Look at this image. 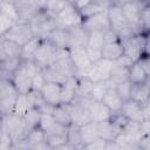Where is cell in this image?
Returning <instances> with one entry per match:
<instances>
[{
    "instance_id": "52",
    "label": "cell",
    "mask_w": 150,
    "mask_h": 150,
    "mask_svg": "<svg viewBox=\"0 0 150 150\" xmlns=\"http://www.w3.org/2000/svg\"><path fill=\"white\" fill-rule=\"evenodd\" d=\"M141 150H150V136H144L139 142Z\"/></svg>"
},
{
    "instance_id": "14",
    "label": "cell",
    "mask_w": 150,
    "mask_h": 150,
    "mask_svg": "<svg viewBox=\"0 0 150 150\" xmlns=\"http://www.w3.org/2000/svg\"><path fill=\"white\" fill-rule=\"evenodd\" d=\"M67 138H68V127H64L57 122L49 130L46 131V143L52 149L66 144Z\"/></svg>"
},
{
    "instance_id": "11",
    "label": "cell",
    "mask_w": 150,
    "mask_h": 150,
    "mask_svg": "<svg viewBox=\"0 0 150 150\" xmlns=\"http://www.w3.org/2000/svg\"><path fill=\"white\" fill-rule=\"evenodd\" d=\"M107 14H108V19H109L111 29H114L117 33V35L122 29H124L125 27L129 26L125 16L123 14L120 1H112L111 6L107 11Z\"/></svg>"
},
{
    "instance_id": "55",
    "label": "cell",
    "mask_w": 150,
    "mask_h": 150,
    "mask_svg": "<svg viewBox=\"0 0 150 150\" xmlns=\"http://www.w3.org/2000/svg\"><path fill=\"white\" fill-rule=\"evenodd\" d=\"M53 150H75V149H74V148H71L68 143H66V144H62V145H60V146L54 148Z\"/></svg>"
},
{
    "instance_id": "48",
    "label": "cell",
    "mask_w": 150,
    "mask_h": 150,
    "mask_svg": "<svg viewBox=\"0 0 150 150\" xmlns=\"http://www.w3.org/2000/svg\"><path fill=\"white\" fill-rule=\"evenodd\" d=\"M107 143H108V142H107L105 139H103V138H97L96 141H94V142H91L90 144L86 145L83 149H84V150H104Z\"/></svg>"
},
{
    "instance_id": "17",
    "label": "cell",
    "mask_w": 150,
    "mask_h": 150,
    "mask_svg": "<svg viewBox=\"0 0 150 150\" xmlns=\"http://www.w3.org/2000/svg\"><path fill=\"white\" fill-rule=\"evenodd\" d=\"M61 89L62 84L47 82L40 91V94L46 103H48L52 107H56L61 104Z\"/></svg>"
},
{
    "instance_id": "28",
    "label": "cell",
    "mask_w": 150,
    "mask_h": 150,
    "mask_svg": "<svg viewBox=\"0 0 150 150\" xmlns=\"http://www.w3.org/2000/svg\"><path fill=\"white\" fill-rule=\"evenodd\" d=\"M102 102H103V103L111 110L112 114H117V112L121 111L124 101L120 97V95L117 94L116 89L110 88V89L108 90V93L105 94V96L103 97Z\"/></svg>"
},
{
    "instance_id": "26",
    "label": "cell",
    "mask_w": 150,
    "mask_h": 150,
    "mask_svg": "<svg viewBox=\"0 0 150 150\" xmlns=\"http://www.w3.org/2000/svg\"><path fill=\"white\" fill-rule=\"evenodd\" d=\"M80 134H81V137H82L83 145L86 146V145L90 144L91 142L100 138L97 123L96 122H89V123L80 127Z\"/></svg>"
},
{
    "instance_id": "45",
    "label": "cell",
    "mask_w": 150,
    "mask_h": 150,
    "mask_svg": "<svg viewBox=\"0 0 150 150\" xmlns=\"http://www.w3.org/2000/svg\"><path fill=\"white\" fill-rule=\"evenodd\" d=\"M47 83L46 79H45V75H43V71L42 69L39 70L34 77H33V82H32V91H35V93H40L42 90V88L45 87V84Z\"/></svg>"
},
{
    "instance_id": "29",
    "label": "cell",
    "mask_w": 150,
    "mask_h": 150,
    "mask_svg": "<svg viewBox=\"0 0 150 150\" xmlns=\"http://www.w3.org/2000/svg\"><path fill=\"white\" fill-rule=\"evenodd\" d=\"M149 98H150V90L148 89V87L144 83L132 84L130 100L144 105V104H146L149 102Z\"/></svg>"
},
{
    "instance_id": "24",
    "label": "cell",
    "mask_w": 150,
    "mask_h": 150,
    "mask_svg": "<svg viewBox=\"0 0 150 150\" xmlns=\"http://www.w3.org/2000/svg\"><path fill=\"white\" fill-rule=\"evenodd\" d=\"M124 55V47L121 41L112 42V43H105L102 48V57L109 61H117Z\"/></svg>"
},
{
    "instance_id": "44",
    "label": "cell",
    "mask_w": 150,
    "mask_h": 150,
    "mask_svg": "<svg viewBox=\"0 0 150 150\" xmlns=\"http://www.w3.org/2000/svg\"><path fill=\"white\" fill-rule=\"evenodd\" d=\"M131 88H132V83H131L129 80H127V81L120 83L115 89H116L117 94L120 95V97H121L123 101H128V100H130Z\"/></svg>"
},
{
    "instance_id": "13",
    "label": "cell",
    "mask_w": 150,
    "mask_h": 150,
    "mask_svg": "<svg viewBox=\"0 0 150 150\" xmlns=\"http://www.w3.org/2000/svg\"><path fill=\"white\" fill-rule=\"evenodd\" d=\"M120 112L130 122H135V123L141 124L142 122L145 121V114H144L143 105L132 101V100L124 101Z\"/></svg>"
},
{
    "instance_id": "2",
    "label": "cell",
    "mask_w": 150,
    "mask_h": 150,
    "mask_svg": "<svg viewBox=\"0 0 150 150\" xmlns=\"http://www.w3.org/2000/svg\"><path fill=\"white\" fill-rule=\"evenodd\" d=\"M33 34L40 39H47L48 35L57 28L55 16L47 11H40L39 14L29 22Z\"/></svg>"
},
{
    "instance_id": "40",
    "label": "cell",
    "mask_w": 150,
    "mask_h": 150,
    "mask_svg": "<svg viewBox=\"0 0 150 150\" xmlns=\"http://www.w3.org/2000/svg\"><path fill=\"white\" fill-rule=\"evenodd\" d=\"M0 13L11 18L12 20L19 22V14H18V9H16V6H15V2H12V1H6V0H2L0 1Z\"/></svg>"
},
{
    "instance_id": "53",
    "label": "cell",
    "mask_w": 150,
    "mask_h": 150,
    "mask_svg": "<svg viewBox=\"0 0 150 150\" xmlns=\"http://www.w3.org/2000/svg\"><path fill=\"white\" fill-rule=\"evenodd\" d=\"M29 150H53L46 142L42 143V144H39V145H35V146H30Z\"/></svg>"
},
{
    "instance_id": "42",
    "label": "cell",
    "mask_w": 150,
    "mask_h": 150,
    "mask_svg": "<svg viewBox=\"0 0 150 150\" xmlns=\"http://www.w3.org/2000/svg\"><path fill=\"white\" fill-rule=\"evenodd\" d=\"M141 27L144 34L150 33V1H145L141 13Z\"/></svg>"
},
{
    "instance_id": "25",
    "label": "cell",
    "mask_w": 150,
    "mask_h": 150,
    "mask_svg": "<svg viewBox=\"0 0 150 150\" xmlns=\"http://www.w3.org/2000/svg\"><path fill=\"white\" fill-rule=\"evenodd\" d=\"M128 75H129V68H125V67L118 64L117 62H114L110 77L108 80V83H109L110 88H114L115 89L120 83L129 80Z\"/></svg>"
},
{
    "instance_id": "6",
    "label": "cell",
    "mask_w": 150,
    "mask_h": 150,
    "mask_svg": "<svg viewBox=\"0 0 150 150\" xmlns=\"http://www.w3.org/2000/svg\"><path fill=\"white\" fill-rule=\"evenodd\" d=\"M145 1H120V5L122 7L123 14L128 21V23L137 29H139L142 33L141 27V13L144 7Z\"/></svg>"
},
{
    "instance_id": "21",
    "label": "cell",
    "mask_w": 150,
    "mask_h": 150,
    "mask_svg": "<svg viewBox=\"0 0 150 150\" xmlns=\"http://www.w3.org/2000/svg\"><path fill=\"white\" fill-rule=\"evenodd\" d=\"M79 79L76 76L68 77L67 81L62 84L61 89V104H73L76 100V90H77Z\"/></svg>"
},
{
    "instance_id": "34",
    "label": "cell",
    "mask_w": 150,
    "mask_h": 150,
    "mask_svg": "<svg viewBox=\"0 0 150 150\" xmlns=\"http://www.w3.org/2000/svg\"><path fill=\"white\" fill-rule=\"evenodd\" d=\"M67 30L57 27L48 35L47 39L59 49H67Z\"/></svg>"
},
{
    "instance_id": "18",
    "label": "cell",
    "mask_w": 150,
    "mask_h": 150,
    "mask_svg": "<svg viewBox=\"0 0 150 150\" xmlns=\"http://www.w3.org/2000/svg\"><path fill=\"white\" fill-rule=\"evenodd\" d=\"M69 112H70V117H71V124L76 125V127H82L89 122H91L90 118V114L87 107H83L81 104L77 103H73V104H67Z\"/></svg>"
},
{
    "instance_id": "39",
    "label": "cell",
    "mask_w": 150,
    "mask_h": 150,
    "mask_svg": "<svg viewBox=\"0 0 150 150\" xmlns=\"http://www.w3.org/2000/svg\"><path fill=\"white\" fill-rule=\"evenodd\" d=\"M42 39L34 36L32 40H29L25 46H22V52H21V59L22 60H33V56L40 45Z\"/></svg>"
},
{
    "instance_id": "35",
    "label": "cell",
    "mask_w": 150,
    "mask_h": 150,
    "mask_svg": "<svg viewBox=\"0 0 150 150\" xmlns=\"http://www.w3.org/2000/svg\"><path fill=\"white\" fill-rule=\"evenodd\" d=\"M146 73L144 71L143 67L141 66V63L137 61V62H134L132 66L129 68V81L132 83V84H136V83H144L145 79H146Z\"/></svg>"
},
{
    "instance_id": "4",
    "label": "cell",
    "mask_w": 150,
    "mask_h": 150,
    "mask_svg": "<svg viewBox=\"0 0 150 150\" xmlns=\"http://www.w3.org/2000/svg\"><path fill=\"white\" fill-rule=\"evenodd\" d=\"M1 127H4L8 134L12 136V138L14 139L15 144L23 141L27 136V134L29 132V130L27 129L22 117H19L14 114H9V115H2V123Z\"/></svg>"
},
{
    "instance_id": "8",
    "label": "cell",
    "mask_w": 150,
    "mask_h": 150,
    "mask_svg": "<svg viewBox=\"0 0 150 150\" xmlns=\"http://www.w3.org/2000/svg\"><path fill=\"white\" fill-rule=\"evenodd\" d=\"M146 41V34H137L129 40L122 42L124 47V55L128 56L134 62L141 60L144 55V46Z\"/></svg>"
},
{
    "instance_id": "57",
    "label": "cell",
    "mask_w": 150,
    "mask_h": 150,
    "mask_svg": "<svg viewBox=\"0 0 150 150\" xmlns=\"http://www.w3.org/2000/svg\"><path fill=\"white\" fill-rule=\"evenodd\" d=\"M144 84L148 87V89L150 90V76H146V79H145V81H144Z\"/></svg>"
},
{
    "instance_id": "5",
    "label": "cell",
    "mask_w": 150,
    "mask_h": 150,
    "mask_svg": "<svg viewBox=\"0 0 150 150\" xmlns=\"http://www.w3.org/2000/svg\"><path fill=\"white\" fill-rule=\"evenodd\" d=\"M55 20H56L57 27L66 29V30L75 28V27H80L83 23V18L76 11L71 1H69L68 5L55 16Z\"/></svg>"
},
{
    "instance_id": "12",
    "label": "cell",
    "mask_w": 150,
    "mask_h": 150,
    "mask_svg": "<svg viewBox=\"0 0 150 150\" xmlns=\"http://www.w3.org/2000/svg\"><path fill=\"white\" fill-rule=\"evenodd\" d=\"M15 6L19 14V22L29 23L40 11H43L40 6V1H16Z\"/></svg>"
},
{
    "instance_id": "51",
    "label": "cell",
    "mask_w": 150,
    "mask_h": 150,
    "mask_svg": "<svg viewBox=\"0 0 150 150\" xmlns=\"http://www.w3.org/2000/svg\"><path fill=\"white\" fill-rule=\"evenodd\" d=\"M138 62H139L141 66L143 67V69H144V71L146 73V75L150 76V56L143 55Z\"/></svg>"
},
{
    "instance_id": "43",
    "label": "cell",
    "mask_w": 150,
    "mask_h": 150,
    "mask_svg": "<svg viewBox=\"0 0 150 150\" xmlns=\"http://www.w3.org/2000/svg\"><path fill=\"white\" fill-rule=\"evenodd\" d=\"M15 146V142L8 131L1 127V136H0V150H13Z\"/></svg>"
},
{
    "instance_id": "41",
    "label": "cell",
    "mask_w": 150,
    "mask_h": 150,
    "mask_svg": "<svg viewBox=\"0 0 150 150\" xmlns=\"http://www.w3.org/2000/svg\"><path fill=\"white\" fill-rule=\"evenodd\" d=\"M103 33L104 32H90L89 33V38H88V43H87L86 48L102 50V48L104 46Z\"/></svg>"
},
{
    "instance_id": "7",
    "label": "cell",
    "mask_w": 150,
    "mask_h": 150,
    "mask_svg": "<svg viewBox=\"0 0 150 150\" xmlns=\"http://www.w3.org/2000/svg\"><path fill=\"white\" fill-rule=\"evenodd\" d=\"M1 38H5L9 41H13V42H15V43H18L22 47L29 40H32L34 38V34H33L30 23H28V22H18L15 26H13Z\"/></svg>"
},
{
    "instance_id": "38",
    "label": "cell",
    "mask_w": 150,
    "mask_h": 150,
    "mask_svg": "<svg viewBox=\"0 0 150 150\" xmlns=\"http://www.w3.org/2000/svg\"><path fill=\"white\" fill-rule=\"evenodd\" d=\"M109 89H110V86L108 81H101V82L94 83V87L90 94V100L94 102H102L103 97L105 96Z\"/></svg>"
},
{
    "instance_id": "10",
    "label": "cell",
    "mask_w": 150,
    "mask_h": 150,
    "mask_svg": "<svg viewBox=\"0 0 150 150\" xmlns=\"http://www.w3.org/2000/svg\"><path fill=\"white\" fill-rule=\"evenodd\" d=\"M70 54V59L76 68V77L86 76L87 71L91 68L93 62L87 53L86 48H76V49H68Z\"/></svg>"
},
{
    "instance_id": "46",
    "label": "cell",
    "mask_w": 150,
    "mask_h": 150,
    "mask_svg": "<svg viewBox=\"0 0 150 150\" xmlns=\"http://www.w3.org/2000/svg\"><path fill=\"white\" fill-rule=\"evenodd\" d=\"M56 123L53 114H48V112H42L41 114V118H40V123H39V128H41L45 132L47 130H49L54 124Z\"/></svg>"
},
{
    "instance_id": "27",
    "label": "cell",
    "mask_w": 150,
    "mask_h": 150,
    "mask_svg": "<svg viewBox=\"0 0 150 150\" xmlns=\"http://www.w3.org/2000/svg\"><path fill=\"white\" fill-rule=\"evenodd\" d=\"M22 59L21 57H7L2 61H0V73H1V79H12V75L14 71L19 68L21 64Z\"/></svg>"
},
{
    "instance_id": "19",
    "label": "cell",
    "mask_w": 150,
    "mask_h": 150,
    "mask_svg": "<svg viewBox=\"0 0 150 150\" xmlns=\"http://www.w3.org/2000/svg\"><path fill=\"white\" fill-rule=\"evenodd\" d=\"M88 110H89V114H90L91 122H96V123L109 121L114 115L111 112V110L103 102H94L93 101L88 105Z\"/></svg>"
},
{
    "instance_id": "33",
    "label": "cell",
    "mask_w": 150,
    "mask_h": 150,
    "mask_svg": "<svg viewBox=\"0 0 150 150\" xmlns=\"http://www.w3.org/2000/svg\"><path fill=\"white\" fill-rule=\"evenodd\" d=\"M67 143L74 148L75 150H81L84 148L83 142H82V137L80 134V128L71 124L68 127V138H67Z\"/></svg>"
},
{
    "instance_id": "54",
    "label": "cell",
    "mask_w": 150,
    "mask_h": 150,
    "mask_svg": "<svg viewBox=\"0 0 150 150\" xmlns=\"http://www.w3.org/2000/svg\"><path fill=\"white\" fill-rule=\"evenodd\" d=\"M144 55L150 56V33L146 34V41H145V46H144Z\"/></svg>"
},
{
    "instance_id": "36",
    "label": "cell",
    "mask_w": 150,
    "mask_h": 150,
    "mask_svg": "<svg viewBox=\"0 0 150 150\" xmlns=\"http://www.w3.org/2000/svg\"><path fill=\"white\" fill-rule=\"evenodd\" d=\"M77 90H76V98H90V94L94 87V82L90 81L87 76L77 77Z\"/></svg>"
},
{
    "instance_id": "22",
    "label": "cell",
    "mask_w": 150,
    "mask_h": 150,
    "mask_svg": "<svg viewBox=\"0 0 150 150\" xmlns=\"http://www.w3.org/2000/svg\"><path fill=\"white\" fill-rule=\"evenodd\" d=\"M22 47L13 41L0 36V61L7 57H21Z\"/></svg>"
},
{
    "instance_id": "30",
    "label": "cell",
    "mask_w": 150,
    "mask_h": 150,
    "mask_svg": "<svg viewBox=\"0 0 150 150\" xmlns=\"http://www.w3.org/2000/svg\"><path fill=\"white\" fill-rule=\"evenodd\" d=\"M45 79L47 82H53V83H59V84H63L67 81V76L63 74V71L55 64L53 63L52 66L42 69Z\"/></svg>"
},
{
    "instance_id": "31",
    "label": "cell",
    "mask_w": 150,
    "mask_h": 150,
    "mask_svg": "<svg viewBox=\"0 0 150 150\" xmlns=\"http://www.w3.org/2000/svg\"><path fill=\"white\" fill-rule=\"evenodd\" d=\"M53 116L57 123H60L64 127L71 125V117H70V112H69L67 104H60V105L54 107Z\"/></svg>"
},
{
    "instance_id": "16",
    "label": "cell",
    "mask_w": 150,
    "mask_h": 150,
    "mask_svg": "<svg viewBox=\"0 0 150 150\" xmlns=\"http://www.w3.org/2000/svg\"><path fill=\"white\" fill-rule=\"evenodd\" d=\"M82 27L89 33L90 32H105L111 28L107 12H102L88 19H84Z\"/></svg>"
},
{
    "instance_id": "32",
    "label": "cell",
    "mask_w": 150,
    "mask_h": 150,
    "mask_svg": "<svg viewBox=\"0 0 150 150\" xmlns=\"http://www.w3.org/2000/svg\"><path fill=\"white\" fill-rule=\"evenodd\" d=\"M23 142H25L29 148H30V146L39 145V144H42V143L46 142V132H45L41 128L36 127V128L32 129V130L27 134V136H26V138L23 139Z\"/></svg>"
},
{
    "instance_id": "49",
    "label": "cell",
    "mask_w": 150,
    "mask_h": 150,
    "mask_svg": "<svg viewBox=\"0 0 150 150\" xmlns=\"http://www.w3.org/2000/svg\"><path fill=\"white\" fill-rule=\"evenodd\" d=\"M103 38H104V45L105 43H112V42H117V41H121L117 33L114 30V29H108L103 33Z\"/></svg>"
},
{
    "instance_id": "1",
    "label": "cell",
    "mask_w": 150,
    "mask_h": 150,
    "mask_svg": "<svg viewBox=\"0 0 150 150\" xmlns=\"http://www.w3.org/2000/svg\"><path fill=\"white\" fill-rule=\"evenodd\" d=\"M39 70H41V68L33 60H22L11 79L19 94H28L32 91L33 77Z\"/></svg>"
},
{
    "instance_id": "50",
    "label": "cell",
    "mask_w": 150,
    "mask_h": 150,
    "mask_svg": "<svg viewBox=\"0 0 150 150\" xmlns=\"http://www.w3.org/2000/svg\"><path fill=\"white\" fill-rule=\"evenodd\" d=\"M86 49H87V53H88V55H89V57H90V60H91L93 63H95V62L100 61L101 59H103L102 57V50L89 49V48H86Z\"/></svg>"
},
{
    "instance_id": "37",
    "label": "cell",
    "mask_w": 150,
    "mask_h": 150,
    "mask_svg": "<svg viewBox=\"0 0 150 150\" xmlns=\"http://www.w3.org/2000/svg\"><path fill=\"white\" fill-rule=\"evenodd\" d=\"M41 110L39 109V108H36V107H33V108H30L28 111H27V114L22 117V120H23V122H25V124H26V127H27V129L30 131L32 129H34V128H36V127H39V123H40V118H41Z\"/></svg>"
},
{
    "instance_id": "23",
    "label": "cell",
    "mask_w": 150,
    "mask_h": 150,
    "mask_svg": "<svg viewBox=\"0 0 150 150\" xmlns=\"http://www.w3.org/2000/svg\"><path fill=\"white\" fill-rule=\"evenodd\" d=\"M97 127H98L100 138H103L107 142H114L117 138V136L122 132V129L115 125L110 120L97 123Z\"/></svg>"
},
{
    "instance_id": "9",
    "label": "cell",
    "mask_w": 150,
    "mask_h": 150,
    "mask_svg": "<svg viewBox=\"0 0 150 150\" xmlns=\"http://www.w3.org/2000/svg\"><path fill=\"white\" fill-rule=\"evenodd\" d=\"M112 66H114L112 61L101 59L100 61L93 63L91 68L87 71L86 76L94 83L101 82V81H108L110 77V74H111Z\"/></svg>"
},
{
    "instance_id": "56",
    "label": "cell",
    "mask_w": 150,
    "mask_h": 150,
    "mask_svg": "<svg viewBox=\"0 0 150 150\" xmlns=\"http://www.w3.org/2000/svg\"><path fill=\"white\" fill-rule=\"evenodd\" d=\"M104 150H117V146H116V143L115 142H108Z\"/></svg>"
},
{
    "instance_id": "15",
    "label": "cell",
    "mask_w": 150,
    "mask_h": 150,
    "mask_svg": "<svg viewBox=\"0 0 150 150\" xmlns=\"http://www.w3.org/2000/svg\"><path fill=\"white\" fill-rule=\"evenodd\" d=\"M67 49L86 48L88 43L89 32L86 30L82 26L75 27L67 30Z\"/></svg>"
},
{
    "instance_id": "20",
    "label": "cell",
    "mask_w": 150,
    "mask_h": 150,
    "mask_svg": "<svg viewBox=\"0 0 150 150\" xmlns=\"http://www.w3.org/2000/svg\"><path fill=\"white\" fill-rule=\"evenodd\" d=\"M55 64L63 71L67 77L76 76V68L70 59V54L68 49H59Z\"/></svg>"
},
{
    "instance_id": "3",
    "label": "cell",
    "mask_w": 150,
    "mask_h": 150,
    "mask_svg": "<svg viewBox=\"0 0 150 150\" xmlns=\"http://www.w3.org/2000/svg\"><path fill=\"white\" fill-rule=\"evenodd\" d=\"M57 52H59V48L54 46L48 39H42L33 56V61L41 69H45L52 66L53 63H55Z\"/></svg>"
},
{
    "instance_id": "47",
    "label": "cell",
    "mask_w": 150,
    "mask_h": 150,
    "mask_svg": "<svg viewBox=\"0 0 150 150\" xmlns=\"http://www.w3.org/2000/svg\"><path fill=\"white\" fill-rule=\"evenodd\" d=\"M16 23H18L16 21H14L11 18H8V16H6V15H4V14L0 13V36L5 35Z\"/></svg>"
},
{
    "instance_id": "58",
    "label": "cell",
    "mask_w": 150,
    "mask_h": 150,
    "mask_svg": "<svg viewBox=\"0 0 150 150\" xmlns=\"http://www.w3.org/2000/svg\"><path fill=\"white\" fill-rule=\"evenodd\" d=\"M148 103H150V98H149V102H148Z\"/></svg>"
}]
</instances>
